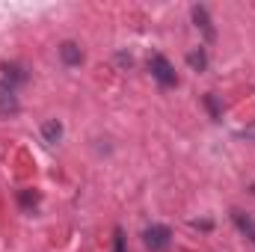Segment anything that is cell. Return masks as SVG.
<instances>
[{"label": "cell", "instance_id": "1", "mask_svg": "<svg viewBox=\"0 0 255 252\" xmlns=\"http://www.w3.org/2000/svg\"><path fill=\"white\" fill-rule=\"evenodd\" d=\"M148 71H151V77H154L163 89H169V86H175V83H178L175 68H172V63H169L163 54H151V60H148Z\"/></svg>", "mask_w": 255, "mask_h": 252}, {"label": "cell", "instance_id": "2", "mask_svg": "<svg viewBox=\"0 0 255 252\" xmlns=\"http://www.w3.org/2000/svg\"><path fill=\"white\" fill-rule=\"evenodd\" d=\"M142 241H145V247L151 252H163V250H169L172 232H169L166 226H148V229L142 232Z\"/></svg>", "mask_w": 255, "mask_h": 252}, {"label": "cell", "instance_id": "3", "mask_svg": "<svg viewBox=\"0 0 255 252\" xmlns=\"http://www.w3.org/2000/svg\"><path fill=\"white\" fill-rule=\"evenodd\" d=\"M18 95H15V86H9L6 80H0V116H15L18 113Z\"/></svg>", "mask_w": 255, "mask_h": 252}, {"label": "cell", "instance_id": "4", "mask_svg": "<svg viewBox=\"0 0 255 252\" xmlns=\"http://www.w3.org/2000/svg\"><path fill=\"white\" fill-rule=\"evenodd\" d=\"M0 71H3V80H6L9 86H21V83H27V71H24L18 63H3L0 65Z\"/></svg>", "mask_w": 255, "mask_h": 252}, {"label": "cell", "instance_id": "5", "mask_svg": "<svg viewBox=\"0 0 255 252\" xmlns=\"http://www.w3.org/2000/svg\"><path fill=\"white\" fill-rule=\"evenodd\" d=\"M193 21H196V27L205 33V39L211 42V39H214V27H211V18H208V9H205V6H193Z\"/></svg>", "mask_w": 255, "mask_h": 252}, {"label": "cell", "instance_id": "6", "mask_svg": "<svg viewBox=\"0 0 255 252\" xmlns=\"http://www.w3.org/2000/svg\"><path fill=\"white\" fill-rule=\"evenodd\" d=\"M60 57H63L65 65H80L83 63V51H80L74 42H63V45H60Z\"/></svg>", "mask_w": 255, "mask_h": 252}, {"label": "cell", "instance_id": "7", "mask_svg": "<svg viewBox=\"0 0 255 252\" xmlns=\"http://www.w3.org/2000/svg\"><path fill=\"white\" fill-rule=\"evenodd\" d=\"M232 220H235V226H238V229H241V232H244V235L255 244V223H253V220H250L244 211H232Z\"/></svg>", "mask_w": 255, "mask_h": 252}, {"label": "cell", "instance_id": "8", "mask_svg": "<svg viewBox=\"0 0 255 252\" xmlns=\"http://www.w3.org/2000/svg\"><path fill=\"white\" fill-rule=\"evenodd\" d=\"M42 136H45V142H51V145H54V142H57V139L63 136V125H60L57 119L45 122V125H42Z\"/></svg>", "mask_w": 255, "mask_h": 252}, {"label": "cell", "instance_id": "9", "mask_svg": "<svg viewBox=\"0 0 255 252\" xmlns=\"http://www.w3.org/2000/svg\"><path fill=\"white\" fill-rule=\"evenodd\" d=\"M187 63H190V68L202 71V68L208 65V54H205V48H199V51H190V54H187Z\"/></svg>", "mask_w": 255, "mask_h": 252}, {"label": "cell", "instance_id": "10", "mask_svg": "<svg viewBox=\"0 0 255 252\" xmlns=\"http://www.w3.org/2000/svg\"><path fill=\"white\" fill-rule=\"evenodd\" d=\"M18 202H21L27 211H33V208L39 205V193H33V190H21V193H18Z\"/></svg>", "mask_w": 255, "mask_h": 252}, {"label": "cell", "instance_id": "11", "mask_svg": "<svg viewBox=\"0 0 255 252\" xmlns=\"http://www.w3.org/2000/svg\"><path fill=\"white\" fill-rule=\"evenodd\" d=\"M205 107L211 110V116H214V119H223V110H220V104H217V98H214V95H205Z\"/></svg>", "mask_w": 255, "mask_h": 252}, {"label": "cell", "instance_id": "12", "mask_svg": "<svg viewBox=\"0 0 255 252\" xmlns=\"http://www.w3.org/2000/svg\"><path fill=\"white\" fill-rule=\"evenodd\" d=\"M113 252H128L125 250V232H122V229L113 232Z\"/></svg>", "mask_w": 255, "mask_h": 252}]
</instances>
